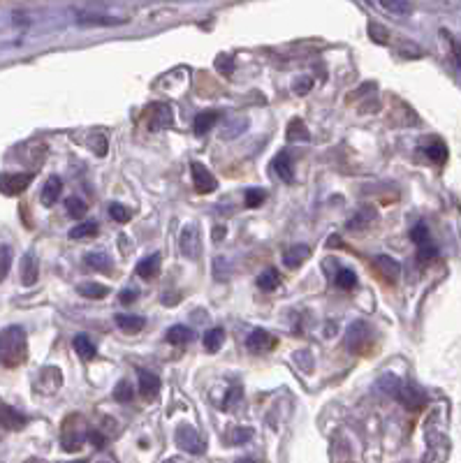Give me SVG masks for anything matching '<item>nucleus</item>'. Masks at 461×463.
Instances as JSON below:
<instances>
[{"label":"nucleus","instance_id":"nucleus-1","mask_svg":"<svg viewBox=\"0 0 461 463\" xmlns=\"http://www.w3.org/2000/svg\"><path fill=\"white\" fill-rule=\"evenodd\" d=\"M28 357V336L24 327L12 324L0 331V364L7 368H17Z\"/></svg>","mask_w":461,"mask_h":463},{"label":"nucleus","instance_id":"nucleus-2","mask_svg":"<svg viewBox=\"0 0 461 463\" xmlns=\"http://www.w3.org/2000/svg\"><path fill=\"white\" fill-rule=\"evenodd\" d=\"M378 387L383 389L385 394L394 396L396 401H401L406 408H413L417 410L420 405L424 403V396L417 392L413 385H406V382H401L396 375H383V378L378 380Z\"/></svg>","mask_w":461,"mask_h":463},{"label":"nucleus","instance_id":"nucleus-3","mask_svg":"<svg viewBox=\"0 0 461 463\" xmlns=\"http://www.w3.org/2000/svg\"><path fill=\"white\" fill-rule=\"evenodd\" d=\"M86 426H84V419L79 415H70L66 422H63V431H61V443H63V450L68 452H77L79 447L84 445L86 440Z\"/></svg>","mask_w":461,"mask_h":463},{"label":"nucleus","instance_id":"nucleus-4","mask_svg":"<svg viewBox=\"0 0 461 463\" xmlns=\"http://www.w3.org/2000/svg\"><path fill=\"white\" fill-rule=\"evenodd\" d=\"M172 123H174V112H172V107L167 103H153L146 109V126L153 132L169 128Z\"/></svg>","mask_w":461,"mask_h":463},{"label":"nucleus","instance_id":"nucleus-5","mask_svg":"<svg viewBox=\"0 0 461 463\" xmlns=\"http://www.w3.org/2000/svg\"><path fill=\"white\" fill-rule=\"evenodd\" d=\"M174 440H176L179 450H183V452H188V454H202V452H204V440H202V436L195 429H192L190 424L179 426Z\"/></svg>","mask_w":461,"mask_h":463},{"label":"nucleus","instance_id":"nucleus-6","mask_svg":"<svg viewBox=\"0 0 461 463\" xmlns=\"http://www.w3.org/2000/svg\"><path fill=\"white\" fill-rule=\"evenodd\" d=\"M371 266H373V271L390 285H394L401 276V264L390 255H376L371 259Z\"/></svg>","mask_w":461,"mask_h":463},{"label":"nucleus","instance_id":"nucleus-7","mask_svg":"<svg viewBox=\"0 0 461 463\" xmlns=\"http://www.w3.org/2000/svg\"><path fill=\"white\" fill-rule=\"evenodd\" d=\"M190 176H192V185H195V190L199 195H209L213 192L216 188H218V181L211 172H209L202 162H190Z\"/></svg>","mask_w":461,"mask_h":463},{"label":"nucleus","instance_id":"nucleus-8","mask_svg":"<svg viewBox=\"0 0 461 463\" xmlns=\"http://www.w3.org/2000/svg\"><path fill=\"white\" fill-rule=\"evenodd\" d=\"M371 327L366 322H352L348 334H345V347L350 352H359L366 347V341H371Z\"/></svg>","mask_w":461,"mask_h":463},{"label":"nucleus","instance_id":"nucleus-9","mask_svg":"<svg viewBox=\"0 0 461 463\" xmlns=\"http://www.w3.org/2000/svg\"><path fill=\"white\" fill-rule=\"evenodd\" d=\"M33 179L35 176L31 172H26V174H0V192L14 197V195L24 192L26 188L31 185Z\"/></svg>","mask_w":461,"mask_h":463},{"label":"nucleus","instance_id":"nucleus-10","mask_svg":"<svg viewBox=\"0 0 461 463\" xmlns=\"http://www.w3.org/2000/svg\"><path fill=\"white\" fill-rule=\"evenodd\" d=\"M179 248H181L183 257H188V259H197V257H199L202 241H199V229H197V225L183 227L181 238H179Z\"/></svg>","mask_w":461,"mask_h":463},{"label":"nucleus","instance_id":"nucleus-11","mask_svg":"<svg viewBox=\"0 0 461 463\" xmlns=\"http://www.w3.org/2000/svg\"><path fill=\"white\" fill-rule=\"evenodd\" d=\"M276 336L273 334H269L266 329H255V331H250V336L246 338V347L250 352H255V354H260V352H269V350H273L276 347Z\"/></svg>","mask_w":461,"mask_h":463},{"label":"nucleus","instance_id":"nucleus-12","mask_svg":"<svg viewBox=\"0 0 461 463\" xmlns=\"http://www.w3.org/2000/svg\"><path fill=\"white\" fill-rule=\"evenodd\" d=\"M61 382H63V375L56 366H47L45 371L38 375V382H35V387H38V392L42 394H54L61 389Z\"/></svg>","mask_w":461,"mask_h":463},{"label":"nucleus","instance_id":"nucleus-13","mask_svg":"<svg viewBox=\"0 0 461 463\" xmlns=\"http://www.w3.org/2000/svg\"><path fill=\"white\" fill-rule=\"evenodd\" d=\"M137 378H139V394L146 401H153L156 396L160 394L163 382L156 373H149V371H144V368H139V371H137Z\"/></svg>","mask_w":461,"mask_h":463},{"label":"nucleus","instance_id":"nucleus-14","mask_svg":"<svg viewBox=\"0 0 461 463\" xmlns=\"http://www.w3.org/2000/svg\"><path fill=\"white\" fill-rule=\"evenodd\" d=\"M40 276V266H38V257H35L33 250H28L24 259H21V285L31 287L38 283Z\"/></svg>","mask_w":461,"mask_h":463},{"label":"nucleus","instance_id":"nucleus-15","mask_svg":"<svg viewBox=\"0 0 461 463\" xmlns=\"http://www.w3.org/2000/svg\"><path fill=\"white\" fill-rule=\"evenodd\" d=\"M422 151H424V155L436 165H443L445 160H448V146H445V142L438 139V137H429V139H424Z\"/></svg>","mask_w":461,"mask_h":463},{"label":"nucleus","instance_id":"nucleus-16","mask_svg":"<svg viewBox=\"0 0 461 463\" xmlns=\"http://www.w3.org/2000/svg\"><path fill=\"white\" fill-rule=\"evenodd\" d=\"M246 128H248V119H246V116H241V114L229 116V119H225V126H222V130H220V139H222V142L236 139L239 135L246 132Z\"/></svg>","mask_w":461,"mask_h":463},{"label":"nucleus","instance_id":"nucleus-17","mask_svg":"<svg viewBox=\"0 0 461 463\" xmlns=\"http://www.w3.org/2000/svg\"><path fill=\"white\" fill-rule=\"evenodd\" d=\"M28 424L26 415H21L19 410H14L12 405H0V426L10 431H21Z\"/></svg>","mask_w":461,"mask_h":463},{"label":"nucleus","instance_id":"nucleus-18","mask_svg":"<svg viewBox=\"0 0 461 463\" xmlns=\"http://www.w3.org/2000/svg\"><path fill=\"white\" fill-rule=\"evenodd\" d=\"M160 262H163L160 252H153V255L144 257L142 262L137 264V276L144 278V280H153V278H158V276H160Z\"/></svg>","mask_w":461,"mask_h":463},{"label":"nucleus","instance_id":"nucleus-19","mask_svg":"<svg viewBox=\"0 0 461 463\" xmlns=\"http://www.w3.org/2000/svg\"><path fill=\"white\" fill-rule=\"evenodd\" d=\"M308 257H311V248L304 245V243H297V245H290V248L285 250L283 264L287 266V269H297V266L304 264Z\"/></svg>","mask_w":461,"mask_h":463},{"label":"nucleus","instance_id":"nucleus-20","mask_svg":"<svg viewBox=\"0 0 461 463\" xmlns=\"http://www.w3.org/2000/svg\"><path fill=\"white\" fill-rule=\"evenodd\" d=\"M61 192H63V181H61V176H49L45 188H42V195H40L42 204H45V206H54L56 202H59Z\"/></svg>","mask_w":461,"mask_h":463},{"label":"nucleus","instance_id":"nucleus-21","mask_svg":"<svg viewBox=\"0 0 461 463\" xmlns=\"http://www.w3.org/2000/svg\"><path fill=\"white\" fill-rule=\"evenodd\" d=\"M114 320H116L119 329L126 331V334H139L144 329V324H146V320H144L142 315H133V313H119Z\"/></svg>","mask_w":461,"mask_h":463},{"label":"nucleus","instance_id":"nucleus-22","mask_svg":"<svg viewBox=\"0 0 461 463\" xmlns=\"http://www.w3.org/2000/svg\"><path fill=\"white\" fill-rule=\"evenodd\" d=\"M126 19H114L109 14H86V12H79L77 14V24L82 26H114V24H123Z\"/></svg>","mask_w":461,"mask_h":463},{"label":"nucleus","instance_id":"nucleus-23","mask_svg":"<svg viewBox=\"0 0 461 463\" xmlns=\"http://www.w3.org/2000/svg\"><path fill=\"white\" fill-rule=\"evenodd\" d=\"M273 169L280 176V181H285V183H294V165L290 160V155L287 153H280L273 158Z\"/></svg>","mask_w":461,"mask_h":463},{"label":"nucleus","instance_id":"nucleus-24","mask_svg":"<svg viewBox=\"0 0 461 463\" xmlns=\"http://www.w3.org/2000/svg\"><path fill=\"white\" fill-rule=\"evenodd\" d=\"M285 139L287 142H308V139H311V132H308L306 123L301 121V119H292L290 123H287Z\"/></svg>","mask_w":461,"mask_h":463},{"label":"nucleus","instance_id":"nucleus-25","mask_svg":"<svg viewBox=\"0 0 461 463\" xmlns=\"http://www.w3.org/2000/svg\"><path fill=\"white\" fill-rule=\"evenodd\" d=\"M192 338H195V331H192L190 327H186V324H174V327H169V331H167V343H172V345L190 343Z\"/></svg>","mask_w":461,"mask_h":463},{"label":"nucleus","instance_id":"nucleus-26","mask_svg":"<svg viewBox=\"0 0 461 463\" xmlns=\"http://www.w3.org/2000/svg\"><path fill=\"white\" fill-rule=\"evenodd\" d=\"M220 119L218 112H202L195 116V123H192V128H195V135L197 137H204L209 130L216 126V121Z\"/></svg>","mask_w":461,"mask_h":463},{"label":"nucleus","instance_id":"nucleus-27","mask_svg":"<svg viewBox=\"0 0 461 463\" xmlns=\"http://www.w3.org/2000/svg\"><path fill=\"white\" fill-rule=\"evenodd\" d=\"M100 232V227H98V222H93V220H84V222H79V225H75L70 229V238L72 241H86V238H93Z\"/></svg>","mask_w":461,"mask_h":463},{"label":"nucleus","instance_id":"nucleus-28","mask_svg":"<svg viewBox=\"0 0 461 463\" xmlns=\"http://www.w3.org/2000/svg\"><path fill=\"white\" fill-rule=\"evenodd\" d=\"M202 343H204V350L206 352H218L220 350V345L225 343V329H220V327H213V329H209L206 334H204V338H202Z\"/></svg>","mask_w":461,"mask_h":463},{"label":"nucleus","instance_id":"nucleus-29","mask_svg":"<svg viewBox=\"0 0 461 463\" xmlns=\"http://www.w3.org/2000/svg\"><path fill=\"white\" fill-rule=\"evenodd\" d=\"M72 345H75V350H77V354H79V357H82V359H93V357H96V354H98L96 343H93L86 334L75 336V341H72Z\"/></svg>","mask_w":461,"mask_h":463},{"label":"nucleus","instance_id":"nucleus-30","mask_svg":"<svg viewBox=\"0 0 461 463\" xmlns=\"http://www.w3.org/2000/svg\"><path fill=\"white\" fill-rule=\"evenodd\" d=\"M77 292L86 296V299H105V296L109 294V287L100 285V283H82V285H77Z\"/></svg>","mask_w":461,"mask_h":463},{"label":"nucleus","instance_id":"nucleus-31","mask_svg":"<svg viewBox=\"0 0 461 463\" xmlns=\"http://www.w3.org/2000/svg\"><path fill=\"white\" fill-rule=\"evenodd\" d=\"M280 285V273L276 269H266L257 276V287L264 289V292H273Z\"/></svg>","mask_w":461,"mask_h":463},{"label":"nucleus","instance_id":"nucleus-32","mask_svg":"<svg viewBox=\"0 0 461 463\" xmlns=\"http://www.w3.org/2000/svg\"><path fill=\"white\" fill-rule=\"evenodd\" d=\"M373 220H376V213L369 211V208H362V211L352 213V218L348 220V229H366Z\"/></svg>","mask_w":461,"mask_h":463},{"label":"nucleus","instance_id":"nucleus-33","mask_svg":"<svg viewBox=\"0 0 461 463\" xmlns=\"http://www.w3.org/2000/svg\"><path fill=\"white\" fill-rule=\"evenodd\" d=\"M86 264L96 271H109L112 269V257L107 252H89L86 255Z\"/></svg>","mask_w":461,"mask_h":463},{"label":"nucleus","instance_id":"nucleus-34","mask_svg":"<svg viewBox=\"0 0 461 463\" xmlns=\"http://www.w3.org/2000/svg\"><path fill=\"white\" fill-rule=\"evenodd\" d=\"M66 211H68L70 218L82 220L84 215H86V211H89V204H86L84 199H79V197H70V199L66 202Z\"/></svg>","mask_w":461,"mask_h":463},{"label":"nucleus","instance_id":"nucleus-35","mask_svg":"<svg viewBox=\"0 0 461 463\" xmlns=\"http://www.w3.org/2000/svg\"><path fill=\"white\" fill-rule=\"evenodd\" d=\"M213 65H216V70H218L220 75H225V77H232V72L236 68L232 54H218V56H216Z\"/></svg>","mask_w":461,"mask_h":463},{"label":"nucleus","instance_id":"nucleus-36","mask_svg":"<svg viewBox=\"0 0 461 463\" xmlns=\"http://www.w3.org/2000/svg\"><path fill=\"white\" fill-rule=\"evenodd\" d=\"M334 283H336V287H341V289H352L357 285V273L350 271V269H338L336 276H334Z\"/></svg>","mask_w":461,"mask_h":463},{"label":"nucleus","instance_id":"nucleus-37","mask_svg":"<svg viewBox=\"0 0 461 463\" xmlns=\"http://www.w3.org/2000/svg\"><path fill=\"white\" fill-rule=\"evenodd\" d=\"M135 396V389L128 380H121L116 387H114V401L119 403H130Z\"/></svg>","mask_w":461,"mask_h":463},{"label":"nucleus","instance_id":"nucleus-38","mask_svg":"<svg viewBox=\"0 0 461 463\" xmlns=\"http://www.w3.org/2000/svg\"><path fill=\"white\" fill-rule=\"evenodd\" d=\"M109 215L114 222H119V225H126L128 220H130V208H126L123 204H119V202H114L109 206Z\"/></svg>","mask_w":461,"mask_h":463},{"label":"nucleus","instance_id":"nucleus-39","mask_svg":"<svg viewBox=\"0 0 461 463\" xmlns=\"http://www.w3.org/2000/svg\"><path fill=\"white\" fill-rule=\"evenodd\" d=\"M264 199H266V192L260 190V188H248V190H246V206H248V208L262 206Z\"/></svg>","mask_w":461,"mask_h":463},{"label":"nucleus","instance_id":"nucleus-40","mask_svg":"<svg viewBox=\"0 0 461 463\" xmlns=\"http://www.w3.org/2000/svg\"><path fill=\"white\" fill-rule=\"evenodd\" d=\"M10 266H12V248L10 245H0V280L10 273Z\"/></svg>","mask_w":461,"mask_h":463},{"label":"nucleus","instance_id":"nucleus-41","mask_svg":"<svg viewBox=\"0 0 461 463\" xmlns=\"http://www.w3.org/2000/svg\"><path fill=\"white\" fill-rule=\"evenodd\" d=\"M410 238H413V241L420 245V248H424V245H429V229H427V225H415L413 229H410Z\"/></svg>","mask_w":461,"mask_h":463},{"label":"nucleus","instance_id":"nucleus-42","mask_svg":"<svg viewBox=\"0 0 461 463\" xmlns=\"http://www.w3.org/2000/svg\"><path fill=\"white\" fill-rule=\"evenodd\" d=\"M378 7H383V10L392 12V14H399V17H403V14H408L410 10H413V5L401 3V0H392V3H378Z\"/></svg>","mask_w":461,"mask_h":463},{"label":"nucleus","instance_id":"nucleus-43","mask_svg":"<svg viewBox=\"0 0 461 463\" xmlns=\"http://www.w3.org/2000/svg\"><path fill=\"white\" fill-rule=\"evenodd\" d=\"M313 89V79L311 77H299L297 82L292 84V91H294V96H306L308 91Z\"/></svg>","mask_w":461,"mask_h":463},{"label":"nucleus","instance_id":"nucleus-44","mask_svg":"<svg viewBox=\"0 0 461 463\" xmlns=\"http://www.w3.org/2000/svg\"><path fill=\"white\" fill-rule=\"evenodd\" d=\"M253 438V429H243V426H239V429H234L232 431V443L234 445H243V443H248V440Z\"/></svg>","mask_w":461,"mask_h":463},{"label":"nucleus","instance_id":"nucleus-45","mask_svg":"<svg viewBox=\"0 0 461 463\" xmlns=\"http://www.w3.org/2000/svg\"><path fill=\"white\" fill-rule=\"evenodd\" d=\"M239 396H241V389L234 385L232 389H229V394L225 396V399H222V405H220V408H222V410H229V408H232V405H234V401H239Z\"/></svg>","mask_w":461,"mask_h":463},{"label":"nucleus","instance_id":"nucleus-46","mask_svg":"<svg viewBox=\"0 0 461 463\" xmlns=\"http://www.w3.org/2000/svg\"><path fill=\"white\" fill-rule=\"evenodd\" d=\"M369 33H371V40L380 42V45H385L387 38H385V28H380L378 24H371L369 26Z\"/></svg>","mask_w":461,"mask_h":463},{"label":"nucleus","instance_id":"nucleus-47","mask_svg":"<svg viewBox=\"0 0 461 463\" xmlns=\"http://www.w3.org/2000/svg\"><path fill=\"white\" fill-rule=\"evenodd\" d=\"M137 296H139V292H137L135 287H126L123 292L119 294V299H121V303H126V306H128V303L137 301Z\"/></svg>","mask_w":461,"mask_h":463},{"label":"nucleus","instance_id":"nucleus-48","mask_svg":"<svg viewBox=\"0 0 461 463\" xmlns=\"http://www.w3.org/2000/svg\"><path fill=\"white\" fill-rule=\"evenodd\" d=\"M89 438H91V443L98 447V450H103V447H105V436H103V433L91 431V433H89Z\"/></svg>","mask_w":461,"mask_h":463},{"label":"nucleus","instance_id":"nucleus-49","mask_svg":"<svg viewBox=\"0 0 461 463\" xmlns=\"http://www.w3.org/2000/svg\"><path fill=\"white\" fill-rule=\"evenodd\" d=\"M222 236H225V227H216V229H213V241L220 243Z\"/></svg>","mask_w":461,"mask_h":463},{"label":"nucleus","instance_id":"nucleus-50","mask_svg":"<svg viewBox=\"0 0 461 463\" xmlns=\"http://www.w3.org/2000/svg\"><path fill=\"white\" fill-rule=\"evenodd\" d=\"M72 463H86V461H72Z\"/></svg>","mask_w":461,"mask_h":463},{"label":"nucleus","instance_id":"nucleus-51","mask_svg":"<svg viewBox=\"0 0 461 463\" xmlns=\"http://www.w3.org/2000/svg\"><path fill=\"white\" fill-rule=\"evenodd\" d=\"M28 463H38V461H28Z\"/></svg>","mask_w":461,"mask_h":463}]
</instances>
